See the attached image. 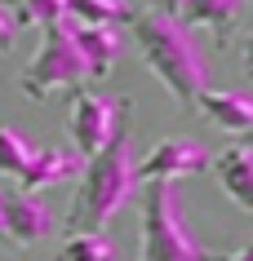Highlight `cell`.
Wrapping results in <instances>:
<instances>
[{
  "mask_svg": "<svg viewBox=\"0 0 253 261\" xmlns=\"http://www.w3.org/2000/svg\"><path fill=\"white\" fill-rule=\"evenodd\" d=\"M76 181H80V186H76L71 208H67L71 234L76 230L102 234V226H107V221L133 199V191H138V160H133V146H129V111L120 115V124H116V133L107 138V146L84 160V168H80Z\"/></svg>",
  "mask_w": 253,
  "mask_h": 261,
  "instance_id": "6da1fadb",
  "label": "cell"
},
{
  "mask_svg": "<svg viewBox=\"0 0 253 261\" xmlns=\"http://www.w3.org/2000/svg\"><path fill=\"white\" fill-rule=\"evenodd\" d=\"M129 40L138 49V58L151 67V75L165 84L178 107H191L196 93L204 89V58H200L196 40H191V27L182 18H169V14H129Z\"/></svg>",
  "mask_w": 253,
  "mask_h": 261,
  "instance_id": "7a4b0ae2",
  "label": "cell"
},
{
  "mask_svg": "<svg viewBox=\"0 0 253 261\" xmlns=\"http://www.w3.org/2000/svg\"><path fill=\"white\" fill-rule=\"evenodd\" d=\"M142 261H204V248L182 217L173 181H147L142 191Z\"/></svg>",
  "mask_w": 253,
  "mask_h": 261,
  "instance_id": "3957f363",
  "label": "cell"
},
{
  "mask_svg": "<svg viewBox=\"0 0 253 261\" xmlns=\"http://www.w3.org/2000/svg\"><path fill=\"white\" fill-rule=\"evenodd\" d=\"M84 80H89V71H84L80 54H76V44H71L67 22L40 31L36 54H31V62L22 67V75H18V84H22L27 97H49V93H58V89H80Z\"/></svg>",
  "mask_w": 253,
  "mask_h": 261,
  "instance_id": "277c9868",
  "label": "cell"
},
{
  "mask_svg": "<svg viewBox=\"0 0 253 261\" xmlns=\"http://www.w3.org/2000/svg\"><path fill=\"white\" fill-rule=\"evenodd\" d=\"M133 107L129 97H120V102H111V97L102 93H76L67 107V133H71V151H80V160H89V155H98L102 146H107V138L116 133V124H120V115Z\"/></svg>",
  "mask_w": 253,
  "mask_h": 261,
  "instance_id": "5b68a950",
  "label": "cell"
},
{
  "mask_svg": "<svg viewBox=\"0 0 253 261\" xmlns=\"http://www.w3.org/2000/svg\"><path fill=\"white\" fill-rule=\"evenodd\" d=\"M204 168H209V146L191 133H173V138H160L155 151L138 164V181H178Z\"/></svg>",
  "mask_w": 253,
  "mask_h": 261,
  "instance_id": "8992f818",
  "label": "cell"
},
{
  "mask_svg": "<svg viewBox=\"0 0 253 261\" xmlns=\"http://www.w3.org/2000/svg\"><path fill=\"white\" fill-rule=\"evenodd\" d=\"M0 221H5V239L14 248H36L40 239L54 234V213L22 191H0Z\"/></svg>",
  "mask_w": 253,
  "mask_h": 261,
  "instance_id": "52a82bcc",
  "label": "cell"
},
{
  "mask_svg": "<svg viewBox=\"0 0 253 261\" xmlns=\"http://www.w3.org/2000/svg\"><path fill=\"white\" fill-rule=\"evenodd\" d=\"M67 27H71V44H76L89 80H102L116 67V58L125 54V44H129V36L120 27H76V22H67Z\"/></svg>",
  "mask_w": 253,
  "mask_h": 261,
  "instance_id": "ba28073f",
  "label": "cell"
},
{
  "mask_svg": "<svg viewBox=\"0 0 253 261\" xmlns=\"http://www.w3.org/2000/svg\"><path fill=\"white\" fill-rule=\"evenodd\" d=\"M80 151H71V146H44V151L31 155V164L22 168V177H18V191L31 195V191H44V186H62V181H76L80 177Z\"/></svg>",
  "mask_w": 253,
  "mask_h": 261,
  "instance_id": "9c48e42d",
  "label": "cell"
},
{
  "mask_svg": "<svg viewBox=\"0 0 253 261\" xmlns=\"http://www.w3.org/2000/svg\"><path fill=\"white\" fill-rule=\"evenodd\" d=\"M191 107L209 124H218L222 133H244V128H253V97L240 93V89H200Z\"/></svg>",
  "mask_w": 253,
  "mask_h": 261,
  "instance_id": "30bf717a",
  "label": "cell"
},
{
  "mask_svg": "<svg viewBox=\"0 0 253 261\" xmlns=\"http://www.w3.org/2000/svg\"><path fill=\"white\" fill-rule=\"evenodd\" d=\"M218 186H222L244 213H253V155L244 151L240 142L218 155Z\"/></svg>",
  "mask_w": 253,
  "mask_h": 261,
  "instance_id": "8fae6325",
  "label": "cell"
},
{
  "mask_svg": "<svg viewBox=\"0 0 253 261\" xmlns=\"http://www.w3.org/2000/svg\"><path fill=\"white\" fill-rule=\"evenodd\" d=\"M244 9H249V0H187L182 22H187V27H204L209 36L226 40Z\"/></svg>",
  "mask_w": 253,
  "mask_h": 261,
  "instance_id": "7c38bea8",
  "label": "cell"
},
{
  "mask_svg": "<svg viewBox=\"0 0 253 261\" xmlns=\"http://www.w3.org/2000/svg\"><path fill=\"white\" fill-rule=\"evenodd\" d=\"M62 5H67V22L76 27H116L133 14V5H107V0H62Z\"/></svg>",
  "mask_w": 253,
  "mask_h": 261,
  "instance_id": "4fadbf2b",
  "label": "cell"
},
{
  "mask_svg": "<svg viewBox=\"0 0 253 261\" xmlns=\"http://www.w3.org/2000/svg\"><path fill=\"white\" fill-rule=\"evenodd\" d=\"M58 261H116V244L107 239V234L76 230V234H67V239H62Z\"/></svg>",
  "mask_w": 253,
  "mask_h": 261,
  "instance_id": "5bb4252c",
  "label": "cell"
},
{
  "mask_svg": "<svg viewBox=\"0 0 253 261\" xmlns=\"http://www.w3.org/2000/svg\"><path fill=\"white\" fill-rule=\"evenodd\" d=\"M31 155H36V146L18 133L14 124L0 120V177H22V168L31 164Z\"/></svg>",
  "mask_w": 253,
  "mask_h": 261,
  "instance_id": "9a60e30c",
  "label": "cell"
},
{
  "mask_svg": "<svg viewBox=\"0 0 253 261\" xmlns=\"http://www.w3.org/2000/svg\"><path fill=\"white\" fill-rule=\"evenodd\" d=\"M18 18L27 22V27H58V22H67V5L62 0H18Z\"/></svg>",
  "mask_w": 253,
  "mask_h": 261,
  "instance_id": "2e32d148",
  "label": "cell"
},
{
  "mask_svg": "<svg viewBox=\"0 0 253 261\" xmlns=\"http://www.w3.org/2000/svg\"><path fill=\"white\" fill-rule=\"evenodd\" d=\"M18 44V18L9 14V0H0V54H14Z\"/></svg>",
  "mask_w": 253,
  "mask_h": 261,
  "instance_id": "e0dca14e",
  "label": "cell"
},
{
  "mask_svg": "<svg viewBox=\"0 0 253 261\" xmlns=\"http://www.w3.org/2000/svg\"><path fill=\"white\" fill-rule=\"evenodd\" d=\"M204 261H253V239L244 248H236V252H226V257H213V252H204Z\"/></svg>",
  "mask_w": 253,
  "mask_h": 261,
  "instance_id": "ac0fdd59",
  "label": "cell"
},
{
  "mask_svg": "<svg viewBox=\"0 0 253 261\" xmlns=\"http://www.w3.org/2000/svg\"><path fill=\"white\" fill-rule=\"evenodd\" d=\"M240 62H244V75L253 80V36H244V40H240Z\"/></svg>",
  "mask_w": 253,
  "mask_h": 261,
  "instance_id": "d6986e66",
  "label": "cell"
},
{
  "mask_svg": "<svg viewBox=\"0 0 253 261\" xmlns=\"http://www.w3.org/2000/svg\"><path fill=\"white\" fill-rule=\"evenodd\" d=\"M187 9V0H155V14H169V18H178Z\"/></svg>",
  "mask_w": 253,
  "mask_h": 261,
  "instance_id": "ffe728a7",
  "label": "cell"
},
{
  "mask_svg": "<svg viewBox=\"0 0 253 261\" xmlns=\"http://www.w3.org/2000/svg\"><path fill=\"white\" fill-rule=\"evenodd\" d=\"M240 146H244V151L253 155V128H244V142H240Z\"/></svg>",
  "mask_w": 253,
  "mask_h": 261,
  "instance_id": "44dd1931",
  "label": "cell"
},
{
  "mask_svg": "<svg viewBox=\"0 0 253 261\" xmlns=\"http://www.w3.org/2000/svg\"><path fill=\"white\" fill-rule=\"evenodd\" d=\"M0 248H9V239H5V221H0Z\"/></svg>",
  "mask_w": 253,
  "mask_h": 261,
  "instance_id": "7402d4cb",
  "label": "cell"
},
{
  "mask_svg": "<svg viewBox=\"0 0 253 261\" xmlns=\"http://www.w3.org/2000/svg\"><path fill=\"white\" fill-rule=\"evenodd\" d=\"M107 5H129V0H107Z\"/></svg>",
  "mask_w": 253,
  "mask_h": 261,
  "instance_id": "603a6c76",
  "label": "cell"
}]
</instances>
